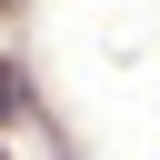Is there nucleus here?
I'll list each match as a JSON object with an SVG mask.
<instances>
[{"instance_id": "obj_1", "label": "nucleus", "mask_w": 160, "mask_h": 160, "mask_svg": "<svg viewBox=\"0 0 160 160\" xmlns=\"http://www.w3.org/2000/svg\"><path fill=\"white\" fill-rule=\"evenodd\" d=\"M0 110H10V60H0Z\"/></svg>"}, {"instance_id": "obj_2", "label": "nucleus", "mask_w": 160, "mask_h": 160, "mask_svg": "<svg viewBox=\"0 0 160 160\" xmlns=\"http://www.w3.org/2000/svg\"><path fill=\"white\" fill-rule=\"evenodd\" d=\"M0 160H10V150H0Z\"/></svg>"}]
</instances>
